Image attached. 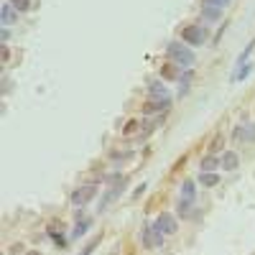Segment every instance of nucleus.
Here are the masks:
<instances>
[{
    "label": "nucleus",
    "instance_id": "nucleus-23",
    "mask_svg": "<svg viewBox=\"0 0 255 255\" xmlns=\"http://www.w3.org/2000/svg\"><path fill=\"white\" fill-rule=\"evenodd\" d=\"M100 240H102V235H100V238H92V240H90V245L84 248V250H82L79 255H92V253H95V248L100 245Z\"/></svg>",
    "mask_w": 255,
    "mask_h": 255
},
{
    "label": "nucleus",
    "instance_id": "nucleus-9",
    "mask_svg": "<svg viewBox=\"0 0 255 255\" xmlns=\"http://www.w3.org/2000/svg\"><path fill=\"white\" fill-rule=\"evenodd\" d=\"M179 199H181V202H189V204H194V199H197V184L191 181V179H186V181L181 184V194H179Z\"/></svg>",
    "mask_w": 255,
    "mask_h": 255
},
{
    "label": "nucleus",
    "instance_id": "nucleus-5",
    "mask_svg": "<svg viewBox=\"0 0 255 255\" xmlns=\"http://www.w3.org/2000/svg\"><path fill=\"white\" fill-rule=\"evenodd\" d=\"M156 227L163 232V235H174V232L179 230L176 217H174V215H168V212H161V215L156 217Z\"/></svg>",
    "mask_w": 255,
    "mask_h": 255
},
{
    "label": "nucleus",
    "instance_id": "nucleus-2",
    "mask_svg": "<svg viewBox=\"0 0 255 255\" xmlns=\"http://www.w3.org/2000/svg\"><path fill=\"white\" fill-rule=\"evenodd\" d=\"M163 240H166V235L156 227V222H148V225L143 227V232H140V243H143V248H145V250L163 248Z\"/></svg>",
    "mask_w": 255,
    "mask_h": 255
},
{
    "label": "nucleus",
    "instance_id": "nucleus-3",
    "mask_svg": "<svg viewBox=\"0 0 255 255\" xmlns=\"http://www.w3.org/2000/svg\"><path fill=\"white\" fill-rule=\"evenodd\" d=\"M181 41H184L186 46H204V41H207L204 26H186L181 31Z\"/></svg>",
    "mask_w": 255,
    "mask_h": 255
},
{
    "label": "nucleus",
    "instance_id": "nucleus-19",
    "mask_svg": "<svg viewBox=\"0 0 255 255\" xmlns=\"http://www.w3.org/2000/svg\"><path fill=\"white\" fill-rule=\"evenodd\" d=\"M176 209H179V215H181V217H191V209H194V204H189V202H181V199H179Z\"/></svg>",
    "mask_w": 255,
    "mask_h": 255
},
{
    "label": "nucleus",
    "instance_id": "nucleus-10",
    "mask_svg": "<svg viewBox=\"0 0 255 255\" xmlns=\"http://www.w3.org/2000/svg\"><path fill=\"white\" fill-rule=\"evenodd\" d=\"M15 20H18V10H15L10 3H5L3 8H0V23H3V26L8 28V26H13V23H15Z\"/></svg>",
    "mask_w": 255,
    "mask_h": 255
},
{
    "label": "nucleus",
    "instance_id": "nucleus-1",
    "mask_svg": "<svg viewBox=\"0 0 255 255\" xmlns=\"http://www.w3.org/2000/svg\"><path fill=\"white\" fill-rule=\"evenodd\" d=\"M166 54L179 69H191L197 64V54L191 51V46L181 44V41H171V44L166 46Z\"/></svg>",
    "mask_w": 255,
    "mask_h": 255
},
{
    "label": "nucleus",
    "instance_id": "nucleus-7",
    "mask_svg": "<svg viewBox=\"0 0 255 255\" xmlns=\"http://www.w3.org/2000/svg\"><path fill=\"white\" fill-rule=\"evenodd\" d=\"M168 108H171V97H168V100H148L143 105V113L145 115H156V113H163Z\"/></svg>",
    "mask_w": 255,
    "mask_h": 255
},
{
    "label": "nucleus",
    "instance_id": "nucleus-24",
    "mask_svg": "<svg viewBox=\"0 0 255 255\" xmlns=\"http://www.w3.org/2000/svg\"><path fill=\"white\" fill-rule=\"evenodd\" d=\"M8 38H10V31H8V28H3V31H0V41H3V44H5Z\"/></svg>",
    "mask_w": 255,
    "mask_h": 255
},
{
    "label": "nucleus",
    "instance_id": "nucleus-21",
    "mask_svg": "<svg viewBox=\"0 0 255 255\" xmlns=\"http://www.w3.org/2000/svg\"><path fill=\"white\" fill-rule=\"evenodd\" d=\"M8 3L18 10V13H26L28 8H31V3H28V0H8Z\"/></svg>",
    "mask_w": 255,
    "mask_h": 255
},
{
    "label": "nucleus",
    "instance_id": "nucleus-4",
    "mask_svg": "<svg viewBox=\"0 0 255 255\" xmlns=\"http://www.w3.org/2000/svg\"><path fill=\"white\" fill-rule=\"evenodd\" d=\"M95 197H97V186H95V184L79 186V189L72 191V204H74V207H84V204H90Z\"/></svg>",
    "mask_w": 255,
    "mask_h": 255
},
{
    "label": "nucleus",
    "instance_id": "nucleus-22",
    "mask_svg": "<svg viewBox=\"0 0 255 255\" xmlns=\"http://www.w3.org/2000/svg\"><path fill=\"white\" fill-rule=\"evenodd\" d=\"M138 128H140V123H138V120H130V123L123 128V135H135V133H138Z\"/></svg>",
    "mask_w": 255,
    "mask_h": 255
},
{
    "label": "nucleus",
    "instance_id": "nucleus-15",
    "mask_svg": "<svg viewBox=\"0 0 255 255\" xmlns=\"http://www.w3.org/2000/svg\"><path fill=\"white\" fill-rule=\"evenodd\" d=\"M199 184H202V186H217V184H220V176H217L215 171H202V174H199Z\"/></svg>",
    "mask_w": 255,
    "mask_h": 255
},
{
    "label": "nucleus",
    "instance_id": "nucleus-8",
    "mask_svg": "<svg viewBox=\"0 0 255 255\" xmlns=\"http://www.w3.org/2000/svg\"><path fill=\"white\" fill-rule=\"evenodd\" d=\"M222 10H225V8L209 3V0H202V18H204V20H220V18H222Z\"/></svg>",
    "mask_w": 255,
    "mask_h": 255
},
{
    "label": "nucleus",
    "instance_id": "nucleus-25",
    "mask_svg": "<svg viewBox=\"0 0 255 255\" xmlns=\"http://www.w3.org/2000/svg\"><path fill=\"white\" fill-rule=\"evenodd\" d=\"M222 3H225V5H230V3H232V0H222Z\"/></svg>",
    "mask_w": 255,
    "mask_h": 255
},
{
    "label": "nucleus",
    "instance_id": "nucleus-13",
    "mask_svg": "<svg viewBox=\"0 0 255 255\" xmlns=\"http://www.w3.org/2000/svg\"><path fill=\"white\" fill-rule=\"evenodd\" d=\"M92 227V220L90 217H84V220H77V225H74V230H72V240H77V238H82L84 232H87Z\"/></svg>",
    "mask_w": 255,
    "mask_h": 255
},
{
    "label": "nucleus",
    "instance_id": "nucleus-17",
    "mask_svg": "<svg viewBox=\"0 0 255 255\" xmlns=\"http://www.w3.org/2000/svg\"><path fill=\"white\" fill-rule=\"evenodd\" d=\"M240 140H245V143H255V123L243 125V135H240Z\"/></svg>",
    "mask_w": 255,
    "mask_h": 255
},
{
    "label": "nucleus",
    "instance_id": "nucleus-12",
    "mask_svg": "<svg viewBox=\"0 0 255 255\" xmlns=\"http://www.w3.org/2000/svg\"><path fill=\"white\" fill-rule=\"evenodd\" d=\"M222 168L225 171H235V168H240V156L235 151H225L222 153Z\"/></svg>",
    "mask_w": 255,
    "mask_h": 255
},
{
    "label": "nucleus",
    "instance_id": "nucleus-6",
    "mask_svg": "<svg viewBox=\"0 0 255 255\" xmlns=\"http://www.w3.org/2000/svg\"><path fill=\"white\" fill-rule=\"evenodd\" d=\"M148 95H151V100H168L171 95H168V87L163 84V79H151L148 82Z\"/></svg>",
    "mask_w": 255,
    "mask_h": 255
},
{
    "label": "nucleus",
    "instance_id": "nucleus-11",
    "mask_svg": "<svg viewBox=\"0 0 255 255\" xmlns=\"http://www.w3.org/2000/svg\"><path fill=\"white\" fill-rule=\"evenodd\" d=\"M199 168H202V171H217V168H222V158L215 156V153H207V156L202 158Z\"/></svg>",
    "mask_w": 255,
    "mask_h": 255
},
{
    "label": "nucleus",
    "instance_id": "nucleus-18",
    "mask_svg": "<svg viewBox=\"0 0 255 255\" xmlns=\"http://www.w3.org/2000/svg\"><path fill=\"white\" fill-rule=\"evenodd\" d=\"M253 49H255V41H250V44H248V46H245V51H243V54H240V56H238V69H240V67H243V64H248V56H250V54H253Z\"/></svg>",
    "mask_w": 255,
    "mask_h": 255
},
{
    "label": "nucleus",
    "instance_id": "nucleus-14",
    "mask_svg": "<svg viewBox=\"0 0 255 255\" xmlns=\"http://www.w3.org/2000/svg\"><path fill=\"white\" fill-rule=\"evenodd\" d=\"M191 69H184V74L179 77V97H184L186 92H189V84H191Z\"/></svg>",
    "mask_w": 255,
    "mask_h": 255
},
{
    "label": "nucleus",
    "instance_id": "nucleus-20",
    "mask_svg": "<svg viewBox=\"0 0 255 255\" xmlns=\"http://www.w3.org/2000/svg\"><path fill=\"white\" fill-rule=\"evenodd\" d=\"M163 77H166V79H179L181 72L174 69V64H166V67H163Z\"/></svg>",
    "mask_w": 255,
    "mask_h": 255
},
{
    "label": "nucleus",
    "instance_id": "nucleus-16",
    "mask_svg": "<svg viewBox=\"0 0 255 255\" xmlns=\"http://www.w3.org/2000/svg\"><path fill=\"white\" fill-rule=\"evenodd\" d=\"M222 145H225V135H222V133H215V138H212V140H209V148H207V151L217 156Z\"/></svg>",
    "mask_w": 255,
    "mask_h": 255
}]
</instances>
